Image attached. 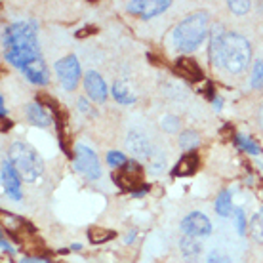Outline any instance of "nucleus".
I'll list each match as a JSON object with an SVG mask.
<instances>
[{
    "label": "nucleus",
    "instance_id": "4468645a",
    "mask_svg": "<svg viewBox=\"0 0 263 263\" xmlns=\"http://www.w3.org/2000/svg\"><path fill=\"white\" fill-rule=\"evenodd\" d=\"M176 71H178L181 77H185V79H189V80L202 79L200 67H198L191 58H187V55H183V58H179L178 60V63H176Z\"/></svg>",
    "mask_w": 263,
    "mask_h": 263
},
{
    "label": "nucleus",
    "instance_id": "c85d7f7f",
    "mask_svg": "<svg viewBox=\"0 0 263 263\" xmlns=\"http://www.w3.org/2000/svg\"><path fill=\"white\" fill-rule=\"evenodd\" d=\"M147 162H149V170H151L153 174H155V172H160L162 168H164V164H166L164 155H157V153H155V155H153V157L149 158Z\"/></svg>",
    "mask_w": 263,
    "mask_h": 263
},
{
    "label": "nucleus",
    "instance_id": "f704fd0d",
    "mask_svg": "<svg viewBox=\"0 0 263 263\" xmlns=\"http://www.w3.org/2000/svg\"><path fill=\"white\" fill-rule=\"evenodd\" d=\"M2 248H4V250H6V252H10V254H13L12 246H10V244L6 242V238H2Z\"/></svg>",
    "mask_w": 263,
    "mask_h": 263
},
{
    "label": "nucleus",
    "instance_id": "4be33fe9",
    "mask_svg": "<svg viewBox=\"0 0 263 263\" xmlns=\"http://www.w3.org/2000/svg\"><path fill=\"white\" fill-rule=\"evenodd\" d=\"M198 143H200V138H198V134L195 130H185L181 134V138H179V145H181L183 151L191 153V149H195Z\"/></svg>",
    "mask_w": 263,
    "mask_h": 263
},
{
    "label": "nucleus",
    "instance_id": "7ed1b4c3",
    "mask_svg": "<svg viewBox=\"0 0 263 263\" xmlns=\"http://www.w3.org/2000/svg\"><path fill=\"white\" fill-rule=\"evenodd\" d=\"M250 42L244 39L242 34L225 33L223 42H221V55H219L221 69H225L231 74H238L250 65Z\"/></svg>",
    "mask_w": 263,
    "mask_h": 263
},
{
    "label": "nucleus",
    "instance_id": "39448f33",
    "mask_svg": "<svg viewBox=\"0 0 263 263\" xmlns=\"http://www.w3.org/2000/svg\"><path fill=\"white\" fill-rule=\"evenodd\" d=\"M112 179L124 191L134 193V189H147V185H143V168L136 160H128L122 168L112 174Z\"/></svg>",
    "mask_w": 263,
    "mask_h": 263
},
{
    "label": "nucleus",
    "instance_id": "f257e3e1",
    "mask_svg": "<svg viewBox=\"0 0 263 263\" xmlns=\"http://www.w3.org/2000/svg\"><path fill=\"white\" fill-rule=\"evenodd\" d=\"M2 46L6 60L17 69H27L34 61L42 60L39 52L36 27L31 21L8 25L2 33Z\"/></svg>",
    "mask_w": 263,
    "mask_h": 263
},
{
    "label": "nucleus",
    "instance_id": "0eeeda50",
    "mask_svg": "<svg viewBox=\"0 0 263 263\" xmlns=\"http://www.w3.org/2000/svg\"><path fill=\"white\" fill-rule=\"evenodd\" d=\"M55 72L65 90H74L80 79V65L74 55H67L55 63Z\"/></svg>",
    "mask_w": 263,
    "mask_h": 263
},
{
    "label": "nucleus",
    "instance_id": "bb28decb",
    "mask_svg": "<svg viewBox=\"0 0 263 263\" xmlns=\"http://www.w3.org/2000/svg\"><path fill=\"white\" fill-rule=\"evenodd\" d=\"M227 6H229V10L233 13H237V15H242V13H246L248 10H250V2L248 0H231V2H227Z\"/></svg>",
    "mask_w": 263,
    "mask_h": 263
},
{
    "label": "nucleus",
    "instance_id": "a211bd4d",
    "mask_svg": "<svg viewBox=\"0 0 263 263\" xmlns=\"http://www.w3.org/2000/svg\"><path fill=\"white\" fill-rule=\"evenodd\" d=\"M200 250H202V246H200L198 238L189 237V235H185L181 238V254L187 261H197L198 256H200Z\"/></svg>",
    "mask_w": 263,
    "mask_h": 263
},
{
    "label": "nucleus",
    "instance_id": "e433bc0d",
    "mask_svg": "<svg viewBox=\"0 0 263 263\" xmlns=\"http://www.w3.org/2000/svg\"><path fill=\"white\" fill-rule=\"evenodd\" d=\"M214 107H216V109H221V99H216V101H214Z\"/></svg>",
    "mask_w": 263,
    "mask_h": 263
},
{
    "label": "nucleus",
    "instance_id": "393cba45",
    "mask_svg": "<svg viewBox=\"0 0 263 263\" xmlns=\"http://www.w3.org/2000/svg\"><path fill=\"white\" fill-rule=\"evenodd\" d=\"M115 237V233L112 231H105V229H96V227H92L90 229V240L92 242H105V240H109V238Z\"/></svg>",
    "mask_w": 263,
    "mask_h": 263
},
{
    "label": "nucleus",
    "instance_id": "7c9ffc66",
    "mask_svg": "<svg viewBox=\"0 0 263 263\" xmlns=\"http://www.w3.org/2000/svg\"><path fill=\"white\" fill-rule=\"evenodd\" d=\"M235 223H237L238 235H244L246 233V217H244V212L240 208L235 210Z\"/></svg>",
    "mask_w": 263,
    "mask_h": 263
},
{
    "label": "nucleus",
    "instance_id": "f03ea898",
    "mask_svg": "<svg viewBox=\"0 0 263 263\" xmlns=\"http://www.w3.org/2000/svg\"><path fill=\"white\" fill-rule=\"evenodd\" d=\"M206 33H208V15L204 12L191 13L174 29V34H172L174 46L179 52L191 53L202 44Z\"/></svg>",
    "mask_w": 263,
    "mask_h": 263
},
{
    "label": "nucleus",
    "instance_id": "dca6fc26",
    "mask_svg": "<svg viewBox=\"0 0 263 263\" xmlns=\"http://www.w3.org/2000/svg\"><path fill=\"white\" fill-rule=\"evenodd\" d=\"M198 168V155L197 153H187L179 158V162L174 168V176H193Z\"/></svg>",
    "mask_w": 263,
    "mask_h": 263
},
{
    "label": "nucleus",
    "instance_id": "aec40b11",
    "mask_svg": "<svg viewBox=\"0 0 263 263\" xmlns=\"http://www.w3.org/2000/svg\"><path fill=\"white\" fill-rule=\"evenodd\" d=\"M250 235L254 240L263 242V206L254 214V217L250 219Z\"/></svg>",
    "mask_w": 263,
    "mask_h": 263
},
{
    "label": "nucleus",
    "instance_id": "c756f323",
    "mask_svg": "<svg viewBox=\"0 0 263 263\" xmlns=\"http://www.w3.org/2000/svg\"><path fill=\"white\" fill-rule=\"evenodd\" d=\"M162 128L166 132H178L179 128V120L174 117V115H166L164 119H162Z\"/></svg>",
    "mask_w": 263,
    "mask_h": 263
},
{
    "label": "nucleus",
    "instance_id": "20e7f679",
    "mask_svg": "<svg viewBox=\"0 0 263 263\" xmlns=\"http://www.w3.org/2000/svg\"><path fill=\"white\" fill-rule=\"evenodd\" d=\"M10 162L15 168L17 176L23 181L33 183L42 176L44 172V164H42V158L39 157V153L34 151L33 147L25 141H15L10 145V151H8Z\"/></svg>",
    "mask_w": 263,
    "mask_h": 263
},
{
    "label": "nucleus",
    "instance_id": "473e14b6",
    "mask_svg": "<svg viewBox=\"0 0 263 263\" xmlns=\"http://www.w3.org/2000/svg\"><path fill=\"white\" fill-rule=\"evenodd\" d=\"M21 263H48L46 259H40V257H27Z\"/></svg>",
    "mask_w": 263,
    "mask_h": 263
},
{
    "label": "nucleus",
    "instance_id": "6e6552de",
    "mask_svg": "<svg viewBox=\"0 0 263 263\" xmlns=\"http://www.w3.org/2000/svg\"><path fill=\"white\" fill-rule=\"evenodd\" d=\"M181 231H183L185 235H189V237L204 238L212 233V223L202 212H191L189 216L183 217V221H181Z\"/></svg>",
    "mask_w": 263,
    "mask_h": 263
},
{
    "label": "nucleus",
    "instance_id": "9b49d317",
    "mask_svg": "<svg viewBox=\"0 0 263 263\" xmlns=\"http://www.w3.org/2000/svg\"><path fill=\"white\" fill-rule=\"evenodd\" d=\"M2 185L8 197L13 200H21V178L10 160H2Z\"/></svg>",
    "mask_w": 263,
    "mask_h": 263
},
{
    "label": "nucleus",
    "instance_id": "72a5a7b5",
    "mask_svg": "<svg viewBox=\"0 0 263 263\" xmlns=\"http://www.w3.org/2000/svg\"><path fill=\"white\" fill-rule=\"evenodd\" d=\"M257 122H259V128L263 130V105L259 107V112H257Z\"/></svg>",
    "mask_w": 263,
    "mask_h": 263
},
{
    "label": "nucleus",
    "instance_id": "cd10ccee",
    "mask_svg": "<svg viewBox=\"0 0 263 263\" xmlns=\"http://www.w3.org/2000/svg\"><path fill=\"white\" fill-rule=\"evenodd\" d=\"M208 263H231V257L223 250H212L206 257Z\"/></svg>",
    "mask_w": 263,
    "mask_h": 263
},
{
    "label": "nucleus",
    "instance_id": "c9c22d12",
    "mask_svg": "<svg viewBox=\"0 0 263 263\" xmlns=\"http://www.w3.org/2000/svg\"><path fill=\"white\" fill-rule=\"evenodd\" d=\"M0 115L2 117H6V107H4V99L0 98Z\"/></svg>",
    "mask_w": 263,
    "mask_h": 263
},
{
    "label": "nucleus",
    "instance_id": "5701e85b",
    "mask_svg": "<svg viewBox=\"0 0 263 263\" xmlns=\"http://www.w3.org/2000/svg\"><path fill=\"white\" fill-rule=\"evenodd\" d=\"M250 84H252V88H256V90L263 86V60L256 61L254 67H252Z\"/></svg>",
    "mask_w": 263,
    "mask_h": 263
},
{
    "label": "nucleus",
    "instance_id": "412c9836",
    "mask_svg": "<svg viewBox=\"0 0 263 263\" xmlns=\"http://www.w3.org/2000/svg\"><path fill=\"white\" fill-rule=\"evenodd\" d=\"M216 212L219 216H229L233 212V202H231V193L229 191H221L216 198Z\"/></svg>",
    "mask_w": 263,
    "mask_h": 263
},
{
    "label": "nucleus",
    "instance_id": "ddd939ff",
    "mask_svg": "<svg viewBox=\"0 0 263 263\" xmlns=\"http://www.w3.org/2000/svg\"><path fill=\"white\" fill-rule=\"evenodd\" d=\"M27 112V119H29V122L31 124H36V126H42V128H46V126L52 124V115L44 109V107L40 105V103H29L25 109Z\"/></svg>",
    "mask_w": 263,
    "mask_h": 263
},
{
    "label": "nucleus",
    "instance_id": "2f4dec72",
    "mask_svg": "<svg viewBox=\"0 0 263 263\" xmlns=\"http://www.w3.org/2000/svg\"><path fill=\"white\" fill-rule=\"evenodd\" d=\"M79 109H80V111H90V107H88V101H86L84 98L79 99Z\"/></svg>",
    "mask_w": 263,
    "mask_h": 263
},
{
    "label": "nucleus",
    "instance_id": "6ab92c4d",
    "mask_svg": "<svg viewBox=\"0 0 263 263\" xmlns=\"http://www.w3.org/2000/svg\"><path fill=\"white\" fill-rule=\"evenodd\" d=\"M112 98L117 99L119 103H122V105H128V103H134V101H136V96L130 92V88H128L122 80L112 84Z\"/></svg>",
    "mask_w": 263,
    "mask_h": 263
},
{
    "label": "nucleus",
    "instance_id": "f3484780",
    "mask_svg": "<svg viewBox=\"0 0 263 263\" xmlns=\"http://www.w3.org/2000/svg\"><path fill=\"white\" fill-rule=\"evenodd\" d=\"M223 36H225L223 27H219V25L214 27L212 36H210V60H212V63H214V67H217V69H219V55H221V42H223Z\"/></svg>",
    "mask_w": 263,
    "mask_h": 263
},
{
    "label": "nucleus",
    "instance_id": "b1692460",
    "mask_svg": "<svg viewBox=\"0 0 263 263\" xmlns=\"http://www.w3.org/2000/svg\"><path fill=\"white\" fill-rule=\"evenodd\" d=\"M235 141L238 143V147H242L244 151H248L250 155H259V147H257L250 138H246V136H242V134H238L237 138H235Z\"/></svg>",
    "mask_w": 263,
    "mask_h": 263
},
{
    "label": "nucleus",
    "instance_id": "423d86ee",
    "mask_svg": "<svg viewBox=\"0 0 263 263\" xmlns=\"http://www.w3.org/2000/svg\"><path fill=\"white\" fill-rule=\"evenodd\" d=\"M72 158H74V166H77V170H79L84 178L98 179L99 176H101V166H99L98 155H96L90 147H86V145H79Z\"/></svg>",
    "mask_w": 263,
    "mask_h": 263
},
{
    "label": "nucleus",
    "instance_id": "9d476101",
    "mask_svg": "<svg viewBox=\"0 0 263 263\" xmlns=\"http://www.w3.org/2000/svg\"><path fill=\"white\" fill-rule=\"evenodd\" d=\"M168 6H170L168 0H160V2H158V0H153V2L138 0V2H128V4H126V10L132 13H138L143 20H151V17L164 12Z\"/></svg>",
    "mask_w": 263,
    "mask_h": 263
},
{
    "label": "nucleus",
    "instance_id": "2eb2a0df",
    "mask_svg": "<svg viewBox=\"0 0 263 263\" xmlns=\"http://www.w3.org/2000/svg\"><path fill=\"white\" fill-rule=\"evenodd\" d=\"M23 74H25L27 79L31 80L33 84H46L48 79H50L48 69H46V63H44L42 60L34 61L33 65H29L27 69H23Z\"/></svg>",
    "mask_w": 263,
    "mask_h": 263
},
{
    "label": "nucleus",
    "instance_id": "f8f14e48",
    "mask_svg": "<svg viewBox=\"0 0 263 263\" xmlns=\"http://www.w3.org/2000/svg\"><path fill=\"white\" fill-rule=\"evenodd\" d=\"M84 88H86V92H88V96H90L93 101L103 103V101L107 99V84L103 82V79H101L96 71L86 72Z\"/></svg>",
    "mask_w": 263,
    "mask_h": 263
},
{
    "label": "nucleus",
    "instance_id": "a878e982",
    "mask_svg": "<svg viewBox=\"0 0 263 263\" xmlns=\"http://www.w3.org/2000/svg\"><path fill=\"white\" fill-rule=\"evenodd\" d=\"M126 162H128V158L119 151H111L107 155V164L111 166V168H122Z\"/></svg>",
    "mask_w": 263,
    "mask_h": 263
},
{
    "label": "nucleus",
    "instance_id": "1a4fd4ad",
    "mask_svg": "<svg viewBox=\"0 0 263 263\" xmlns=\"http://www.w3.org/2000/svg\"><path fill=\"white\" fill-rule=\"evenodd\" d=\"M126 145H128V149H130L132 155H136V157H139V158H147V160L157 153L153 149L151 141L147 139V136L139 130H132L130 134H128Z\"/></svg>",
    "mask_w": 263,
    "mask_h": 263
}]
</instances>
